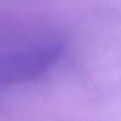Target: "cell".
Instances as JSON below:
<instances>
[{
	"label": "cell",
	"mask_w": 121,
	"mask_h": 121,
	"mask_svg": "<svg viewBox=\"0 0 121 121\" xmlns=\"http://www.w3.org/2000/svg\"><path fill=\"white\" fill-rule=\"evenodd\" d=\"M64 41L56 34H41L0 46V87L27 83L48 71L61 57Z\"/></svg>",
	"instance_id": "cell-1"
}]
</instances>
